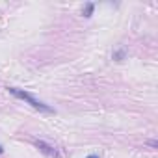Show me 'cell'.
<instances>
[{
	"instance_id": "1",
	"label": "cell",
	"mask_w": 158,
	"mask_h": 158,
	"mask_svg": "<svg viewBox=\"0 0 158 158\" xmlns=\"http://www.w3.org/2000/svg\"><path fill=\"white\" fill-rule=\"evenodd\" d=\"M8 91L11 93V95H15V97H19V99H23V101H26L32 108H35V110H39V112H43V114H54V110L48 106V104H45V102H41V101H37L34 95H30L28 91H23V89H17V88H8Z\"/></svg>"
},
{
	"instance_id": "6",
	"label": "cell",
	"mask_w": 158,
	"mask_h": 158,
	"mask_svg": "<svg viewBox=\"0 0 158 158\" xmlns=\"http://www.w3.org/2000/svg\"><path fill=\"white\" fill-rule=\"evenodd\" d=\"M88 158H99V156H97V154H89Z\"/></svg>"
},
{
	"instance_id": "7",
	"label": "cell",
	"mask_w": 158,
	"mask_h": 158,
	"mask_svg": "<svg viewBox=\"0 0 158 158\" xmlns=\"http://www.w3.org/2000/svg\"><path fill=\"white\" fill-rule=\"evenodd\" d=\"M2 152H4V149H2V145H0V154H2Z\"/></svg>"
},
{
	"instance_id": "2",
	"label": "cell",
	"mask_w": 158,
	"mask_h": 158,
	"mask_svg": "<svg viewBox=\"0 0 158 158\" xmlns=\"http://www.w3.org/2000/svg\"><path fill=\"white\" fill-rule=\"evenodd\" d=\"M35 147L43 152V154H47V156H50V158H54V156H58V151L52 147V145H48V143H45V141H35Z\"/></svg>"
},
{
	"instance_id": "3",
	"label": "cell",
	"mask_w": 158,
	"mask_h": 158,
	"mask_svg": "<svg viewBox=\"0 0 158 158\" xmlns=\"http://www.w3.org/2000/svg\"><path fill=\"white\" fill-rule=\"evenodd\" d=\"M91 13H93V4H86V8H84V17H91Z\"/></svg>"
},
{
	"instance_id": "4",
	"label": "cell",
	"mask_w": 158,
	"mask_h": 158,
	"mask_svg": "<svg viewBox=\"0 0 158 158\" xmlns=\"http://www.w3.org/2000/svg\"><path fill=\"white\" fill-rule=\"evenodd\" d=\"M114 58H115V60H117V61H121V60H123V58H125V50H117V52H115V54H114Z\"/></svg>"
},
{
	"instance_id": "5",
	"label": "cell",
	"mask_w": 158,
	"mask_h": 158,
	"mask_svg": "<svg viewBox=\"0 0 158 158\" xmlns=\"http://www.w3.org/2000/svg\"><path fill=\"white\" fill-rule=\"evenodd\" d=\"M147 143H149V145H151V147H158V141H156V139H149V141H147Z\"/></svg>"
}]
</instances>
